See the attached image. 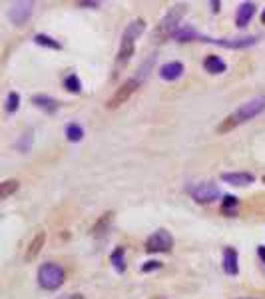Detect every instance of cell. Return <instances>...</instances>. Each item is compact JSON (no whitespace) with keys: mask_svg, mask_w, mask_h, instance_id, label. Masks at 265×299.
Returning a JSON list of instances; mask_svg holds the SVG:
<instances>
[{"mask_svg":"<svg viewBox=\"0 0 265 299\" xmlns=\"http://www.w3.org/2000/svg\"><path fill=\"white\" fill-rule=\"evenodd\" d=\"M265 110V96H257V98H251L249 102L246 104H241L235 112L227 114L226 118L222 120V124L215 128L217 134H227V132L235 130L237 126H241V124H246L249 122L251 118H255V116H259V114Z\"/></svg>","mask_w":265,"mask_h":299,"instance_id":"cell-1","label":"cell"},{"mask_svg":"<svg viewBox=\"0 0 265 299\" xmlns=\"http://www.w3.org/2000/svg\"><path fill=\"white\" fill-rule=\"evenodd\" d=\"M64 283V269L54 262L42 263L38 267V285L46 291H56Z\"/></svg>","mask_w":265,"mask_h":299,"instance_id":"cell-2","label":"cell"},{"mask_svg":"<svg viewBox=\"0 0 265 299\" xmlns=\"http://www.w3.org/2000/svg\"><path fill=\"white\" fill-rule=\"evenodd\" d=\"M188 194L197 204H211L219 200V187L213 182H193L188 184Z\"/></svg>","mask_w":265,"mask_h":299,"instance_id":"cell-3","label":"cell"},{"mask_svg":"<svg viewBox=\"0 0 265 299\" xmlns=\"http://www.w3.org/2000/svg\"><path fill=\"white\" fill-rule=\"evenodd\" d=\"M186 4H175V6H171L170 10L166 12V16L162 18V22H160V26H158V36L162 38H168L171 36L180 26H178V22L182 20V16H184V12H186Z\"/></svg>","mask_w":265,"mask_h":299,"instance_id":"cell-4","label":"cell"},{"mask_svg":"<svg viewBox=\"0 0 265 299\" xmlns=\"http://www.w3.org/2000/svg\"><path fill=\"white\" fill-rule=\"evenodd\" d=\"M259 36H241V38H209L202 36L200 34V42H206V44H217V46H224L229 50H244L249 46H255Z\"/></svg>","mask_w":265,"mask_h":299,"instance_id":"cell-5","label":"cell"},{"mask_svg":"<svg viewBox=\"0 0 265 299\" xmlns=\"http://www.w3.org/2000/svg\"><path fill=\"white\" fill-rule=\"evenodd\" d=\"M173 247V238L170 236L168 229H158L146 240V251L148 253H168Z\"/></svg>","mask_w":265,"mask_h":299,"instance_id":"cell-6","label":"cell"},{"mask_svg":"<svg viewBox=\"0 0 265 299\" xmlns=\"http://www.w3.org/2000/svg\"><path fill=\"white\" fill-rule=\"evenodd\" d=\"M138 88H140V80H138V78H130V80H126V82L114 92L112 98L106 100V108H108V110H116V108H120L124 102L130 100V96H132Z\"/></svg>","mask_w":265,"mask_h":299,"instance_id":"cell-7","label":"cell"},{"mask_svg":"<svg viewBox=\"0 0 265 299\" xmlns=\"http://www.w3.org/2000/svg\"><path fill=\"white\" fill-rule=\"evenodd\" d=\"M32 10H34V2H28V0L12 2L10 4V20H12V24L22 26L26 20L32 16Z\"/></svg>","mask_w":265,"mask_h":299,"instance_id":"cell-8","label":"cell"},{"mask_svg":"<svg viewBox=\"0 0 265 299\" xmlns=\"http://www.w3.org/2000/svg\"><path fill=\"white\" fill-rule=\"evenodd\" d=\"M134 50H136V38L122 34L120 50H118V56H116V68H114V72H116V74H118V70H120L122 66H126V64H128V60L134 56Z\"/></svg>","mask_w":265,"mask_h":299,"instance_id":"cell-9","label":"cell"},{"mask_svg":"<svg viewBox=\"0 0 265 299\" xmlns=\"http://www.w3.org/2000/svg\"><path fill=\"white\" fill-rule=\"evenodd\" d=\"M222 180L229 184V186H237V187H246L249 184H253V174L249 172H226L222 174Z\"/></svg>","mask_w":265,"mask_h":299,"instance_id":"cell-10","label":"cell"},{"mask_svg":"<svg viewBox=\"0 0 265 299\" xmlns=\"http://www.w3.org/2000/svg\"><path fill=\"white\" fill-rule=\"evenodd\" d=\"M44 243H46V231H38L36 236L32 238V242L28 243V247H26V253H24V262H26V263H32V262H34L38 255H40V251H42Z\"/></svg>","mask_w":265,"mask_h":299,"instance_id":"cell-11","label":"cell"},{"mask_svg":"<svg viewBox=\"0 0 265 299\" xmlns=\"http://www.w3.org/2000/svg\"><path fill=\"white\" fill-rule=\"evenodd\" d=\"M32 104L36 106L38 110H44L46 114H56L60 108V102L56 98L48 96V94H34L32 96Z\"/></svg>","mask_w":265,"mask_h":299,"instance_id":"cell-12","label":"cell"},{"mask_svg":"<svg viewBox=\"0 0 265 299\" xmlns=\"http://www.w3.org/2000/svg\"><path fill=\"white\" fill-rule=\"evenodd\" d=\"M184 70H186V68H184L182 62H168V64H164V66L160 68V78L166 80V82H175L178 78H182Z\"/></svg>","mask_w":265,"mask_h":299,"instance_id":"cell-13","label":"cell"},{"mask_svg":"<svg viewBox=\"0 0 265 299\" xmlns=\"http://www.w3.org/2000/svg\"><path fill=\"white\" fill-rule=\"evenodd\" d=\"M114 222V211H106V213H102L100 218H98V222H96L94 225H92V236L94 238H104L106 233H108V229H110V225H112Z\"/></svg>","mask_w":265,"mask_h":299,"instance_id":"cell-14","label":"cell"},{"mask_svg":"<svg viewBox=\"0 0 265 299\" xmlns=\"http://www.w3.org/2000/svg\"><path fill=\"white\" fill-rule=\"evenodd\" d=\"M253 14H255V4H253V2H244V4L237 8L235 24H237L239 28H246L247 24H249V20L253 18Z\"/></svg>","mask_w":265,"mask_h":299,"instance_id":"cell-15","label":"cell"},{"mask_svg":"<svg viewBox=\"0 0 265 299\" xmlns=\"http://www.w3.org/2000/svg\"><path fill=\"white\" fill-rule=\"evenodd\" d=\"M224 271L227 275H237L239 273V265H237V251L233 247L224 249Z\"/></svg>","mask_w":265,"mask_h":299,"instance_id":"cell-16","label":"cell"},{"mask_svg":"<svg viewBox=\"0 0 265 299\" xmlns=\"http://www.w3.org/2000/svg\"><path fill=\"white\" fill-rule=\"evenodd\" d=\"M171 38H175L178 42H191V40H200V32L191 24H184L171 34Z\"/></svg>","mask_w":265,"mask_h":299,"instance_id":"cell-17","label":"cell"},{"mask_svg":"<svg viewBox=\"0 0 265 299\" xmlns=\"http://www.w3.org/2000/svg\"><path fill=\"white\" fill-rule=\"evenodd\" d=\"M204 68L208 70L209 74H224L227 70V64L222 60L219 56H208L206 60H204Z\"/></svg>","mask_w":265,"mask_h":299,"instance_id":"cell-18","label":"cell"},{"mask_svg":"<svg viewBox=\"0 0 265 299\" xmlns=\"http://www.w3.org/2000/svg\"><path fill=\"white\" fill-rule=\"evenodd\" d=\"M34 42H36L38 46H44V48H50V50H62V44L58 40H54L52 36H48V34H36Z\"/></svg>","mask_w":265,"mask_h":299,"instance_id":"cell-19","label":"cell"},{"mask_svg":"<svg viewBox=\"0 0 265 299\" xmlns=\"http://www.w3.org/2000/svg\"><path fill=\"white\" fill-rule=\"evenodd\" d=\"M66 138H68V142H80L82 138H84V128L80 126V124H68L66 126Z\"/></svg>","mask_w":265,"mask_h":299,"instance_id":"cell-20","label":"cell"},{"mask_svg":"<svg viewBox=\"0 0 265 299\" xmlns=\"http://www.w3.org/2000/svg\"><path fill=\"white\" fill-rule=\"evenodd\" d=\"M64 88L72 94H80L82 92V80L76 74H68L64 78Z\"/></svg>","mask_w":265,"mask_h":299,"instance_id":"cell-21","label":"cell"},{"mask_svg":"<svg viewBox=\"0 0 265 299\" xmlns=\"http://www.w3.org/2000/svg\"><path fill=\"white\" fill-rule=\"evenodd\" d=\"M124 251H126L124 247H116V249L112 251V255H110V262L114 263L116 271H120V273L126 269V263H124Z\"/></svg>","mask_w":265,"mask_h":299,"instance_id":"cell-22","label":"cell"},{"mask_svg":"<svg viewBox=\"0 0 265 299\" xmlns=\"http://www.w3.org/2000/svg\"><path fill=\"white\" fill-rule=\"evenodd\" d=\"M16 189H18V182H16V180H4V182L0 184V198L6 200V198L12 196Z\"/></svg>","mask_w":265,"mask_h":299,"instance_id":"cell-23","label":"cell"},{"mask_svg":"<svg viewBox=\"0 0 265 299\" xmlns=\"http://www.w3.org/2000/svg\"><path fill=\"white\" fill-rule=\"evenodd\" d=\"M237 206H239V200L235 196H224V200H222V211L224 213H233Z\"/></svg>","mask_w":265,"mask_h":299,"instance_id":"cell-24","label":"cell"},{"mask_svg":"<svg viewBox=\"0 0 265 299\" xmlns=\"http://www.w3.org/2000/svg\"><path fill=\"white\" fill-rule=\"evenodd\" d=\"M20 106V94L18 92H10L8 98H6V112L8 114H14L18 110Z\"/></svg>","mask_w":265,"mask_h":299,"instance_id":"cell-25","label":"cell"},{"mask_svg":"<svg viewBox=\"0 0 265 299\" xmlns=\"http://www.w3.org/2000/svg\"><path fill=\"white\" fill-rule=\"evenodd\" d=\"M32 134H34L32 130L24 132L22 138L16 142V148H18L20 152H28V150H30V146H32Z\"/></svg>","mask_w":265,"mask_h":299,"instance_id":"cell-26","label":"cell"},{"mask_svg":"<svg viewBox=\"0 0 265 299\" xmlns=\"http://www.w3.org/2000/svg\"><path fill=\"white\" fill-rule=\"evenodd\" d=\"M160 267H162V263L160 262H146L144 265H142V271H144V273H150V271L160 269Z\"/></svg>","mask_w":265,"mask_h":299,"instance_id":"cell-27","label":"cell"},{"mask_svg":"<svg viewBox=\"0 0 265 299\" xmlns=\"http://www.w3.org/2000/svg\"><path fill=\"white\" fill-rule=\"evenodd\" d=\"M78 8H98L100 2L98 0H82V2H76Z\"/></svg>","mask_w":265,"mask_h":299,"instance_id":"cell-28","label":"cell"},{"mask_svg":"<svg viewBox=\"0 0 265 299\" xmlns=\"http://www.w3.org/2000/svg\"><path fill=\"white\" fill-rule=\"evenodd\" d=\"M58 299H84V295L82 293H68V295H62Z\"/></svg>","mask_w":265,"mask_h":299,"instance_id":"cell-29","label":"cell"},{"mask_svg":"<svg viewBox=\"0 0 265 299\" xmlns=\"http://www.w3.org/2000/svg\"><path fill=\"white\" fill-rule=\"evenodd\" d=\"M257 255H259V260L265 263V245H257Z\"/></svg>","mask_w":265,"mask_h":299,"instance_id":"cell-30","label":"cell"},{"mask_svg":"<svg viewBox=\"0 0 265 299\" xmlns=\"http://www.w3.org/2000/svg\"><path fill=\"white\" fill-rule=\"evenodd\" d=\"M209 4H211V10H213V12H217V10L222 8V2H217V0H211Z\"/></svg>","mask_w":265,"mask_h":299,"instance_id":"cell-31","label":"cell"},{"mask_svg":"<svg viewBox=\"0 0 265 299\" xmlns=\"http://www.w3.org/2000/svg\"><path fill=\"white\" fill-rule=\"evenodd\" d=\"M261 22H263V24H265V10H263V12H261Z\"/></svg>","mask_w":265,"mask_h":299,"instance_id":"cell-32","label":"cell"},{"mask_svg":"<svg viewBox=\"0 0 265 299\" xmlns=\"http://www.w3.org/2000/svg\"><path fill=\"white\" fill-rule=\"evenodd\" d=\"M263 184H265V176H263Z\"/></svg>","mask_w":265,"mask_h":299,"instance_id":"cell-33","label":"cell"}]
</instances>
